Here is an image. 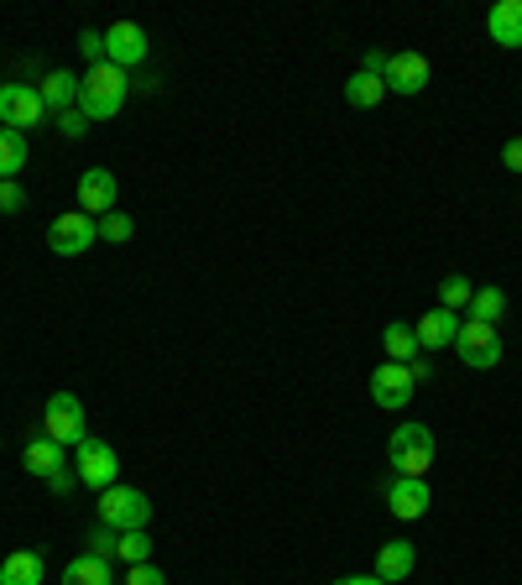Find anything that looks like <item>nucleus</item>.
Returning <instances> with one entry per match:
<instances>
[{"label": "nucleus", "instance_id": "9b49d317", "mask_svg": "<svg viewBox=\"0 0 522 585\" xmlns=\"http://www.w3.org/2000/svg\"><path fill=\"white\" fill-rule=\"evenodd\" d=\"M387 512H392L398 523H418L423 512H428V481H418V476H392V481H387Z\"/></svg>", "mask_w": 522, "mask_h": 585}, {"label": "nucleus", "instance_id": "f3484780", "mask_svg": "<svg viewBox=\"0 0 522 585\" xmlns=\"http://www.w3.org/2000/svg\"><path fill=\"white\" fill-rule=\"evenodd\" d=\"M413 565H418V554H413V544L407 539H387L382 554H377V575H382L387 585H398L413 575Z\"/></svg>", "mask_w": 522, "mask_h": 585}, {"label": "nucleus", "instance_id": "1a4fd4ad", "mask_svg": "<svg viewBox=\"0 0 522 585\" xmlns=\"http://www.w3.org/2000/svg\"><path fill=\"white\" fill-rule=\"evenodd\" d=\"M74 476H79L84 486L105 491V486H116V476H121V455H116L105 440H84L79 444V461H74Z\"/></svg>", "mask_w": 522, "mask_h": 585}, {"label": "nucleus", "instance_id": "6ab92c4d", "mask_svg": "<svg viewBox=\"0 0 522 585\" xmlns=\"http://www.w3.org/2000/svg\"><path fill=\"white\" fill-rule=\"evenodd\" d=\"M47 581V565H42V554L32 549H17V554H6V565H0V585H42Z\"/></svg>", "mask_w": 522, "mask_h": 585}, {"label": "nucleus", "instance_id": "f704fd0d", "mask_svg": "<svg viewBox=\"0 0 522 585\" xmlns=\"http://www.w3.org/2000/svg\"><path fill=\"white\" fill-rule=\"evenodd\" d=\"M335 585H387L382 575H345V581H335Z\"/></svg>", "mask_w": 522, "mask_h": 585}, {"label": "nucleus", "instance_id": "ddd939ff", "mask_svg": "<svg viewBox=\"0 0 522 585\" xmlns=\"http://www.w3.org/2000/svg\"><path fill=\"white\" fill-rule=\"evenodd\" d=\"M116 194H121V183H116V173L110 167H84V178H79V209L89 215H110L116 209Z\"/></svg>", "mask_w": 522, "mask_h": 585}, {"label": "nucleus", "instance_id": "b1692460", "mask_svg": "<svg viewBox=\"0 0 522 585\" xmlns=\"http://www.w3.org/2000/svg\"><path fill=\"white\" fill-rule=\"evenodd\" d=\"M507 314V293L502 288H476V299H470V319L476 324H497Z\"/></svg>", "mask_w": 522, "mask_h": 585}, {"label": "nucleus", "instance_id": "2eb2a0df", "mask_svg": "<svg viewBox=\"0 0 522 585\" xmlns=\"http://www.w3.org/2000/svg\"><path fill=\"white\" fill-rule=\"evenodd\" d=\"M460 314L455 308H428L418 324H413V335H418V350H444V345H455L460 335Z\"/></svg>", "mask_w": 522, "mask_h": 585}, {"label": "nucleus", "instance_id": "cd10ccee", "mask_svg": "<svg viewBox=\"0 0 522 585\" xmlns=\"http://www.w3.org/2000/svg\"><path fill=\"white\" fill-rule=\"evenodd\" d=\"M146 554H152V539H146V528H131V533H121V560H126V565H146Z\"/></svg>", "mask_w": 522, "mask_h": 585}, {"label": "nucleus", "instance_id": "0eeeda50", "mask_svg": "<svg viewBox=\"0 0 522 585\" xmlns=\"http://www.w3.org/2000/svg\"><path fill=\"white\" fill-rule=\"evenodd\" d=\"M455 356L465 366H476V371H497L502 366V335H497V324L465 319L460 335H455Z\"/></svg>", "mask_w": 522, "mask_h": 585}, {"label": "nucleus", "instance_id": "c85d7f7f", "mask_svg": "<svg viewBox=\"0 0 522 585\" xmlns=\"http://www.w3.org/2000/svg\"><path fill=\"white\" fill-rule=\"evenodd\" d=\"M26 209V194H21L17 178H0V215H21Z\"/></svg>", "mask_w": 522, "mask_h": 585}, {"label": "nucleus", "instance_id": "393cba45", "mask_svg": "<svg viewBox=\"0 0 522 585\" xmlns=\"http://www.w3.org/2000/svg\"><path fill=\"white\" fill-rule=\"evenodd\" d=\"M470 299H476V288H470V278H460V272L439 283V308H455V314H460V308H470Z\"/></svg>", "mask_w": 522, "mask_h": 585}, {"label": "nucleus", "instance_id": "bb28decb", "mask_svg": "<svg viewBox=\"0 0 522 585\" xmlns=\"http://www.w3.org/2000/svg\"><path fill=\"white\" fill-rule=\"evenodd\" d=\"M89 554H95V560H105V565H110V560H121V533L100 523L95 533H89Z\"/></svg>", "mask_w": 522, "mask_h": 585}, {"label": "nucleus", "instance_id": "5701e85b", "mask_svg": "<svg viewBox=\"0 0 522 585\" xmlns=\"http://www.w3.org/2000/svg\"><path fill=\"white\" fill-rule=\"evenodd\" d=\"M21 167H26V137L0 126V178H17Z\"/></svg>", "mask_w": 522, "mask_h": 585}, {"label": "nucleus", "instance_id": "f03ea898", "mask_svg": "<svg viewBox=\"0 0 522 585\" xmlns=\"http://www.w3.org/2000/svg\"><path fill=\"white\" fill-rule=\"evenodd\" d=\"M387 461H392V476H418V481H428V465H434V434H428V424L392 429Z\"/></svg>", "mask_w": 522, "mask_h": 585}, {"label": "nucleus", "instance_id": "a878e982", "mask_svg": "<svg viewBox=\"0 0 522 585\" xmlns=\"http://www.w3.org/2000/svg\"><path fill=\"white\" fill-rule=\"evenodd\" d=\"M137 236V225H131V215H121V209H110V215H100V241L121 246Z\"/></svg>", "mask_w": 522, "mask_h": 585}, {"label": "nucleus", "instance_id": "6e6552de", "mask_svg": "<svg viewBox=\"0 0 522 585\" xmlns=\"http://www.w3.org/2000/svg\"><path fill=\"white\" fill-rule=\"evenodd\" d=\"M95 241H100V225H95V215H84V209L58 215V220H53V230H47V246H53L58 257H84Z\"/></svg>", "mask_w": 522, "mask_h": 585}, {"label": "nucleus", "instance_id": "20e7f679", "mask_svg": "<svg viewBox=\"0 0 522 585\" xmlns=\"http://www.w3.org/2000/svg\"><path fill=\"white\" fill-rule=\"evenodd\" d=\"M47 105H42L37 84H0V126H11V131H37V126H47Z\"/></svg>", "mask_w": 522, "mask_h": 585}, {"label": "nucleus", "instance_id": "f8f14e48", "mask_svg": "<svg viewBox=\"0 0 522 585\" xmlns=\"http://www.w3.org/2000/svg\"><path fill=\"white\" fill-rule=\"evenodd\" d=\"M413 371L398 361H382L377 371H371V398H377V408H407V398H413Z\"/></svg>", "mask_w": 522, "mask_h": 585}, {"label": "nucleus", "instance_id": "4be33fe9", "mask_svg": "<svg viewBox=\"0 0 522 585\" xmlns=\"http://www.w3.org/2000/svg\"><path fill=\"white\" fill-rule=\"evenodd\" d=\"M63 585H110V565L95 554H79V560L63 565Z\"/></svg>", "mask_w": 522, "mask_h": 585}, {"label": "nucleus", "instance_id": "4468645a", "mask_svg": "<svg viewBox=\"0 0 522 585\" xmlns=\"http://www.w3.org/2000/svg\"><path fill=\"white\" fill-rule=\"evenodd\" d=\"M387 89L392 95H423L428 89V58L423 53H392V68H387Z\"/></svg>", "mask_w": 522, "mask_h": 585}, {"label": "nucleus", "instance_id": "72a5a7b5", "mask_svg": "<svg viewBox=\"0 0 522 585\" xmlns=\"http://www.w3.org/2000/svg\"><path fill=\"white\" fill-rule=\"evenodd\" d=\"M502 162L512 167V173H522V137H512V142L502 147Z\"/></svg>", "mask_w": 522, "mask_h": 585}, {"label": "nucleus", "instance_id": "dca6fc26", "mask_svg": "<svg viewBox=\"0 0 522 585\" xmlns=\"http://www.w3.org/2000/svg\"><path fill=\"white\" fill-rule=\"evenodd\" d=\"M486 32L497 47H522V0H497L486 11Z\"/></svg>", "mask_w": 522, "mask_h": 585}, {"label": "nucleus", "instance_id": "a211bd4d", "mask_svg": "<svg viewBox=\"0 0 522 585\" xmlns=\"http://www.w3.org/2000/svg\"><path fill=\"white\" fill-rule=\"evenodd\" d=\"M37 95H42V105H47L53 116H63V110H74V105H79V79H74L68 68H53V74L37 84Z\"/></svg>", "mask_w": 522, "mask_h": 585}, {"label": "nucleus", "instance_id": "7c9ffc66", "mask_svg": "<svg viewBox=\"0 0 522 585\" xmlns=\"http://www.w3.org/2000/svg\"><path fill=\"white\" fill-rule=\"evenodd\" d=\"M79 53L89 58V68H95V63H105V32H95V26H89V32L79 37Z\"/></svg>", "mask_w": 522, "mask_h": 585}, {"label": "nucleus", "instance_id": "473e14b6", "mask_svg": "<svg viewBox=\"0 0 522 585\" xmlns=\"http://www.w3.org/2000/svg\"><path fill=\"white\" fill-rule=\"evenodd\" d=\"M126 585H167V575H162L157 565H131V575H126Z\"/></svg>", "mask_w": 522, "mask_h": 585}, {"label": "nucleus", "instance_id": "2f4dec72", "mask_svg": "<svg viewBox=\"0 0 522 585\" xmlns=\"http://www.w3.org/2000/svg\"><path fill=\"white\" fill-rule=\"evenodd\" d=\"M387 68H392V58H387L382 47H371L361 58V74H371V79H387Z\"/></svg>", "mask_w": 522, "mask_h": 585}, {"label": "nucleus", "instance_id": "412c9836", "mask_svg": "<svg viewBox=\"0 0 522 585\" xmlns=\"http://www.w3.org/2000/svg\"><path fill=\"white\" fill-rule=\"evenodd\" d=\"M382 350H387V361H418V335H413V324H387L382 329Z\"/></svg>", "mask_w": 522, "mask_h": 585}, {"label": "nucleus", "instance_id": "9d476101", "mask_svg": "<svg viewBox=\"0 0 522 585\" xmlns=\"http://www.w3.org/2000/svg\"><path fill=\"white\" fill-rule=\"evenodd\" d=\"M105 63H116V68H137L146 63V32H141L137 21H116L110 32H105Z\"/></svg>", "mask_w": 522, "mask_h": 585}, {"label": "nucleus", "instance_id": "f257e3e1", "mask_svg": "<svg viewBox=\"0 0 522 585\" xmlns=\"http://www.w3.org/2000/svg\"><path fill=\"white\" fill-rule=\"evenodd\" d=\"M126 68H116V63H95L89 74L79 79V110L89 116V121H110V116H121L126 105Z\"/></svg>", "mask_w": 522, "mask_h": 585}, {"label": "nucleus", "instance_id": "39448f33", "mask_svg": "<svg viewBox=\"0 0 522 585\" xmlns=\"http://www.w3.org/2000/svg\"><path fill=\"white\" fill-rule=\"evenodd\" d=\"M21 461H26V470H32L37 481H47V486H53V491H68V486L79 481V476L68 470V455H63V444H58V440H47L42 429L32 434V440H26V449H21Z\"/></svg>", "mask_w": 522, "mask_h": 585}, {"label": "nucleus", "instance_id": "7ed1b4c3", "mask_svg": "<svg viewBox=\"0 0 522 585\" xmlns=\"http://www.w3.org/2000/svg\"><path fill=\"white\" fill-rule=\"evenodd\" d=\"M100 523L116 528V533L146 528V523H152V497L137 491V486H105V491H100Z\"/></svg>", "mask_w": 522, "mask_h": 585}, {"label": "nucleus", "instance_id": "aec40b11", "mask_svg": "<svg viewBox=\"0 0 522 585\" xmlns=\"http://www.w3.org/2000/svg\"><path fill=\"white\" fill-rule=\"evenodd\" d=\"M387 100V79H371V74H350L345 79V105H356V110H377V105Z\"/></svg>", "mask_w": 522, "mask_h": 585}, {"label": "nucleus", "instance_id": "423d86ee", "mask_svg": "<svg viewBox=\"0 0 522 585\" xmlns=\"http://www.w3.org/2000/svg\"><path fill=\"white\" fill-rule=\"evenodd\" d=\"M42 434H47V440H58L63 449H68V444L79 449V444L89 440V424H84V403L74 398V392H53V398H47V413H42Z\"/></svg>", "mask_w": 522, "mask_h": 585}, {"label": "nucleus", "instance_id": "c756f323", "mask_svg": "<svg viewBox=\"0 0 522 585\" xmlns=\"http://www.w3.org/2000/svg\"><path fill=\"white\" fill-rule=\"evenodd\" d=\"M89 126H95V121L84 116L79 105H74V110H63V116H58V131H63V137H68V142H79V137H84V131H89Z\"/></svg>", "mask_w": 522, "mask_h": 585}]
</instances>
